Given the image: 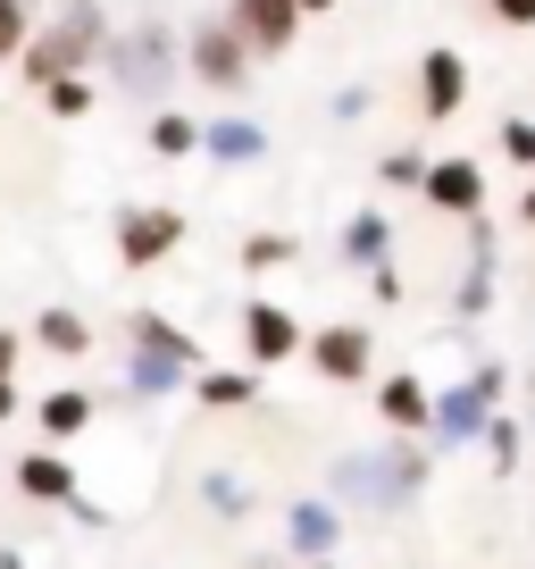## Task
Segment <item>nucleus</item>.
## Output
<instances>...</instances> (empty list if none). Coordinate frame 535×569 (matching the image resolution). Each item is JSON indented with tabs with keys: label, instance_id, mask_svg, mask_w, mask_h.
<instances>
[{
	"label": "nucleus",
	"instance_id": "nucleus-21",
	"mask_svg": "<svg viewBox=\"0 0 535 569\" xmlns=\"http://www.w3.org/2000/svg\"><path fill=\"white\" fill-rule=\"evenodd\" d=\"M234 260H243L251 277H268V268H293V260H302V243H293L285 227H251L243 243H234Z\"/></svg>",
	"mask_w": 535,
	"mask_h": 569
},
{
	"label": "nucleus",
	"instance_id": "nucleus-4",
	"mask_svg": "<svg viewBox=\"0 0 535 569\" xmlns=\"http://www.w3.org/2000/svg\"><path fill=\"white\" fill-rule=\"evenodd\" d=\"M502 386H511V369H502V360H477L461 386L435 393V436H444V445H468V436H485V427L502 419V410H494Z\"/></svg>",
	"mask_w": 535,
	"mask_h": 569
},
{
	"label": "nucleus",
	"instance_id": "nucleus-7",
	"mask_svg": "<svg viewBox=\"0 0 535 569\" xmlns=\"http://www.w3.org/2000/svg\"><path fill=\"white\" fill-rule=\"evenodd\" d=\"M226 26L251 42V59H285L293 42H302L310 9L302 0H226Z\"/></svg>",
	"mask_w": 535,
	"mask_h": 569
},
{
	"label": "nucleus",
	"instance_id": "nucleus-16",
	"mask_svg": "<svg viewBox=\"0 0 535 569\" xmlns=\"http://www.w3.org/2000/svg\"><path fill=\"white\" fill-rule=\"evenodd\" d=\"M34 419H42V436H51V445H75V436L101 419V402H92L84 386H51V393H34Z\"/></svg>",
	"mask_w": 535,
	"mask_h": 569
},
{
	"label": "nucleus",
	"instance_id": "nucleus-17",
	"mask_svg": "<svg viewBox=\"0 0 535 569\" xmlns=\"http://www.w3.org/2000/svg\"><path fill=\"white\" fill-rule=\"evenodd\" d=\"M335 251L352 268H385L393 260V218L376 210V201H369V210H352V218H343V234H335Z\"/></svg>",
	"mask_w": 535,
	"mask_h": 569
},
{
	"label": "nucleus",
	"instance_id": "nucleus-27",
	"mask_svg": "<svg viewBox=\"0 0 535 569\" xmlns=\"http://www.w3.org/2000/svg\"><path fill=\"white\" fill-rule=\"evenodd\" d=\"M502 160H511V168H527V177H535V118H502Z\"/></svg>",
	"mask_w": 535,
	"mask_h": 569
},
{
	"label": "nucleus",
	"instance_id": "nucleus-26",
	"mask_svg": "<svg viewBox=\"0 0 535 569\" xmlns=\"http://www.w3.org/2000/svg\"><path fill=\"white\" fill-rule=\"evenodd\" d=\"M485 293H494V243H485V227H477V268L461 277V310H468V319L485 310Z\"/></svg>",
	"mask_w": 535,
	"mask_h": 569
},
{
	"label": "nucleus",
	"instance_id": "nucleus-13",
	"mask_svg": "<svg viewBox=\"0 0 535 569\" xmlns=\"http://www.w3.org/2000/svg\"><path fill=\"white\" fill-rule=\"evenodd\" d=\"M285 545L302 552V561H335V545H343V502L335 495H302L285 511Z\"/></svg>",
	"mask_w": 535,
	"mask_h": 569
},
{
	"label": "nucleus",
	"instance_id": "nucleus-1",
	"mask_svg": "<svg viewBox=\"0 0 535 569\" xmlns=\"http://www.w3.org/2000/svg\"><path fill=\"white\" fill-rule=\"evenodd\" d=\"M109 42H118V26H109V0H68L51 26H34V42H26V59H18V76L34 92H51V84H68V76H92L109 59Z\"/></svg>",
	"mask_w": 535,
	"mask_h": 569
},
{
	"label": "nucleus",
	"instance_id": "nucleus-12",
	"mask_svg": "<svg viewBox=\"0 0 535 569\" xmlns=\"http://www.w3.org/2000/svg\"><path fill=\"white\" fill-rule=\"evenodd\" d=\"M376 419H385L393 436H435V386L411 377V369L376 377Z\"/></svg>",
	"mask_w": 535,
	"mask_h": 569
},
{
	"label": "nucleus",
	"instance_id": "nucleus-11",
	"mask_svg": "<svg viewBox=\"0 0 535 569\" xmlns=\"http://www.w3.org/2000/svg\"><path fill=\"white\" fill-rule=\"evenodd\" d=\"M9 486H18L26 502H84V469H75L59 445H42V452H26V461H9Z\"/></svg>",
	"mask_w": 535,
	"mask_h": 569
},
{
	"label": "nucleus",
	"instance_id": "nucleus-9",
	"mask_svg": "<svg viewBox=\"0 0 535 569\" xmlns=\"http://www.w3.org/2000/svg\"><path fill=\"white\" fill-rule=\"evenodd\" d=\"M468 109V59L452 51V42H435L427 59H418V118L427 126H452Z\"/></svg>",
	"mask_w": 535,
	"mask_h": 569
},
{
	"label": "nucleus",
	"instance_id": "nucleus-25",
	"mask_svg": "<svg viewBox=\"0 0 535 569\" xmlns=\"http://www.w3.org/2000/svg\"><path fill=\"white\" fill-rule=\"evenodd\" d=\"M518 452H527V436H518V419H511V410H502V419L485 427V461H494L502 478H511V469H518Z\"/></svg>",
	"mask_w": 535,
	"mask_h": 569
},
{
	"label": "nucleus",
	"instance_id": "nucleus-24",
	"mask_svg": "<svg viewBox=\"0 0 535 569\" xmlns=\"http://www.w3.org/2000/svg\"><path fill=\"white\" fill-rule=\"evenodd\" d=\"M34 42V0H0V68H18Z\"/></svg>",
	"mask_w": 535,
	"mask_h": 569
},
{
	"label": "nucleus",
	"instance_id": "nucleus-8",
	"mask_svg": "<svg viewBox=\"0 0 535 569\" xmlns=\"http://www.w3.org/2000/svg\"><path fill=\"white\" fill-rule=\"evenodd\" d=\"M302 352H310V327L285 302H268V293L243 302V360L251 369H276V360H302Z\"/></svg>",
	"mask_w": 535,
	"mask_h": 569
},
{
	"label": "nucleus",
	"instance_id": "nucleus-37",
	"mask_svg": "<svg viewBox=\"0 0 535 569\" xmlns=\"http://www.w3.org/2000/svg\"><path fill=\"white\" fill-rule=\"evenodd\" d=\"M0 486H9V469H0Z\"/></svg>",
	"mask_w": 535,
	"mask_h": 569
},
{
	"label": "nucleus",
	"instance_id": "nucleus-34",
	"mask_svg": "<svg viewBox=\"0 0 535 569\" xmlns=\"http://www.w3.org/2000/svg\"><path fill=\"white\" fill-rule=\"evenodd\" d=\"M302 9H310V18H335V9H343V0H302Z\"/></svg>",
	"mask_w": 535,
	"mask_h": 569
},
{
	"label": "nucleus",
	"instance_id": "nucleus-23",
	"mask_svg": "<svg viewBox=\"0 0 535 569\" xmlns=\"http://www.w3.org/2000/svg\"><path fill=\"white\" fill-rule=\"evenodd\" d=\"M427 151H411V142H402V151H385V160H376V184H393V193H427Z\"/></svg>",
	"mask_w": 535,
	"mask_h": 569
},
{
	"label": "nucleus",
	"instance_id": "nucleus-14",
	"mask_svg": "<svg viewBox=\"0 0 535 569\" xmlns=\"http://www.w3.org/2000/svg\"><path fill=\"white\" fill-rule=\"evenodd\" d=\"M201 160H210V168H260L268 160V126L260 118H210Z\"/></svg>",
	"mask_w": 535,
	"mask_h": 569
},
{
	"label": "nucleus",
	"instance_id": "nucleus-28",
	"mask_svg": "<svg viewBox=\"0 0 535 569\" xmlns=\"http://www.w3.org/2000/svg\"><path fill=\"white\" fill-rule=\"evenodd\" d=\"M42 109H51V118H84V109H92V76H68V84H51V92H42Z\"/></svg>",
	"mask_w": 535,
	"mask_h": 569
},
{
	"label": "nucleus",
	"instance_id": "nucleus-29",
	"mask_svg": "<svg viewBox=\"0 0 535 569\" xmlns=\"http://www.w3.org/2000/svg\"><path fill=\"white\" fill-rule=\"evenodd\" d=\"M485 9H494L511 34H535V0H485Z\"/></svg>",
	"mask_w": 535,
	"mask_h": 569
},
{
	"label": "nucleus",
	"instance_id": "nucleus-20",
	"mask_svg": "<svg viewBox=\"0 0 535 569\" xmlns=\"http://www.w3.org/2000/svg\"><path fill=\"white\" fill-rule=\"evenodd\" d=\"M201 134H210V118H184V109H151V151H160V160H201Z\"/></svg>",
	"mask_w": 535,
	"mask_h": 569
},
{
	"label": "nucleus",
	"instance_id": "nucleus-19",
	"mask_svg": "<svg viewBox=\"0 0 535 569\" xmlns=\"http://www.w3.org/2000/svg\"><path fill=\"white\" fill-rule=\"evenodd\" d=\"M193 402L201 410H251V402H260V377H251V369H201Z\"/></svg>",
	"mask_w": 535,
	"mask_h": 569
},
{
	"label": "nucleus",
	"instance_id": "nucleus-36",
	"mask_svg": "<svg viewBox=\"0 0 535 569\" xmlns=\"http://www.w3.org/2000/svg\"><path fill=\"white\" fill-rule=\"evenodd\" d=\"M302 569H335V561H302Z\"/></svg>",
	"mask_w": 535,
	"mask_h": 569
},
{
	"label": "nucleus",
	"instance_id": "nucleus-32",
	"mask_svg": "<svg viewBox=\"0 0 535 569\" xmlns=\"http://www.w3.org/2000/svg\"><path fill=\"white\" fill-rule=\"evenodd\" d=\"M18 402H26V393H18V377H0V427L18 419Z\"/></svg>",
	"mask_w": 535,
	"mask_h": 569
},
{
	"label": "nucleus",
	"instance_id": "nucleus-6",
	"mask_svg": "<svg viewBox=\"0 0 535 569\" xmlns=\"http://www.w3.org/2000/svg\"><path fill=\"white\" fill-rule=\"evenodd\" d=\"M310 369L326 386H376V336L360 319H335V327H310Z\"/></svg>",
	"mask_w": 535,
	"mask_h": 569
},
{
	"label": "nucleus",
	"instance_id": "nucleus-15",
	"mask_svg": "<svg viewBox=\"0 0 535 569\" xmlns=\"http://www.w3.org/2000/svg\"><path fill=\"white\" fill-rule=\"evenodd\" d=\"M125 336H134V352H160V360H176V369H193V377H201V343L184 336L168 310H134V319H125Z\"/></svg>",
	"mask_w": 535,
	"mask_h": 569
},
{
	"label": "nucleus",
	"instance_id": "nucleus-18",
	"mask_svg": "<svg viewBox=\"0 0 535 569\" xmlns=\"http://www.w3.org/2000/svg\"><path fill=\"white\" fill-rule=\"evenodd\" d=\"M26 336H34L42 352H59V360H84V352H92V319H84V310H68V302L34 310V327H26Z\"/></svg>",
	"mask_w": 535,
	"mask_h": 569
},
{
	"label": "nucleus",
	"instance_id": "nucleus-3",
	"mask_svg": "<svg viewBox=\"0 0 535 569\" xmlns=\"http://www.w3.org/2000/svg\"><path fill=\"white\" fill-rule=\"evenodd\" d=\"M251 68H260V59H251V42L234 34L226 18H193V34H184V76H193L201 92H251Z\"/></svg>",
	"mask_w": 535,
	"mask_h": 569
},
{
	"label": "nucleus",
	"instance_id": "nucleus-33",
	"mask_svg": "<svg viewBox=\"0 0 535 569\" xmlns=\"http://www.w3.org/2000/svg\"><path fill=\"white\" fill-rule=\"evenodd\" d=\"M518 227H535V177H527V193H518Z\"/></svg>",
	"mask_w": 535,
	"mask_h": 569
},
{
	"label": "nucleus",
	"instance_id": "nucleus-31",
	"mask_svg": "<svg viewBox=\"0 0 535 569\" xmlns=\"http://www.w3.org/2000/svg\"><path fill=\"white\" fill-rule=\"evenodd\" d=\"M393 268H402V260H385V268H369V293H376V302H402V277H393Z\"/></svg>",
	"mask_w": 535,
	"mask_h": 569
},
{
	"label": "nucleus",
	"instance_id": "nucleus-10",
	"mask_svg": "<svg viewBox=\"0 0 535 569\" xmlns=\"http://www.w3.org/2000/svg\"><path fill=\"white\" fill-rule=\"evenodd\" d=\"M427 201L435 218H468V227H477V210H485V168L468 160V151H452V160H435L427 168Z\"/></svg>",
	"mask_w": 535,
	"mask_h": 569
},
{
	"label": "nucleus",
	"instance_id": "nucleus-2",
	"mask_svg": "<svg viewBox=\"0 0 535 569\" xmlns=\"http://www.w3.org/2000/svg\"><path fill=\"white\" fill-rule=\"evenodd\" d=\"M101 68L118 76V92H134V101L168 109V92H176V76H184V42L168 34L160 18H143L134 34H118V42H109V59H101Z\"/></svg>",
	"mask_w": 535,
	"mask_h": 569
},
{
	"label": "nucleus",
	"instance_id": "nucleus-30",
	"mask_svg": "<svg viewBox=\"0 0 535 569\" xmlns=\"http://www.w3.org/2000/svg\"><path fill=\"white\" fill-rule=\"evenodd\" d=\"M26 343H34V336H18V327H0V377H18V360H26Z\"/></svg>",
	"mask_w": 535,
	"mask_h": 569
},
{
	"label": "nucleus",
	"instance_id": "nucleus-22",
	"mask_svg": "<svg viewBox=\"0 0 535 569\" xmlns=\"http://www.w3.org/2000/svg\"><path fill=\"white\" fill-rule=\"evenodd\" d=\"M193 369H176V360H160V352H134L125 343V393H176Z\"/></svg>",
	"mask_w": 535,
	"mask_h": 569
},
{
	"label": "nucleus",
	"instance_id": "nucleus-5",
	"mask_svg": "<svg viewBox=\"0 0 535 569\" xmlns=\"http://www.w3.org/2000/svg\"><path fill=\"white\" fill-rule=\"evenodd\" d=\"M184 234H193V218H184L176 201H125V210H118V268H160V260H176Z\"/></svg>",
	"mask_w": 535,
	"mask_h": 569
},
{
	"label": "nucleus",
	"instance_id": "nucleus-35",
	"mask_svg": "<svg viewBox=\"0 0 535 569\" xmlns=\"http://www.w3.org/2000/svg\"><path fill=\"white\" fill-rule=\"evenodd\" d=\"M0 569H26V561H18V552H0Z\"/></svg>",
	"mask_w": 535,
	"mask_h": 569
}]
</instances>
